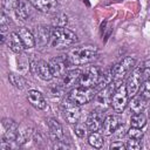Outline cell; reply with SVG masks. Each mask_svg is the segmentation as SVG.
I'll use <instances>...</instances> for the list:
<instances>
[{
    "label": "cell",
    "mask_w": 150,
    "mask_h": 150,
    "mask_svg": "<svg viewBox=\"0 0 150 150\" xmlns=\"http://www.w3.org/2000/svg\"><path fill=\"white\" fill-rule=\"evenodd\" d=\"M97 54V47L94 45H84L80 47H75L69 50L67 54L68 61L71 66H80L86 64L95 59Z\"/></svg>",
    "instance_id": "1"
},
{
    "label": "cell",
    "mask_w": 150,
    "mask_h": 150,
    "mask_svg": "<svg viewBox=\"0 0 150 150\" xmlns=\"http://www.w3.org/2000/svg\"><path fill=\"white\" fill-rule=\"evenodd\" d=\"M79 41L77 35L64 27H53L50 32V46L55 48H62V47H69L71 45H75Z\"/></svg>",
    "instance_id": "2"
},
{
    "label": "cell",
    "mask_w": 150,
    "mask_h": 150,
    "mask_svg": "<svg viewBox=\"0 0 150 150\" xmlns=\"http://www.w3.org/2000/svg\"><path fill=\"white\" fill-rule=\"evenodd\" d=\"M121 83H117L115 81H112L109 86H107L105 88L98 90L94 97V107L96 110L98 111H105L109 107H111V97L112 94L115 91V89L120 86Z\"/></svg>",
    "instance_id": "3"
},
{
    "label": "cell",
    "mask_w": 150,
    "mask_h": 150,
    "mask_svg": "<svg viewBox=\"0 0 150 150\" xmlns=\"http://www.w3.org/2000/svg\"><path fill=\"white\" fill-rule=\"evenodd\" d=\"M61 112H62L63 120L70 124L77 123L81 117L80 105L76 104L75 102H73L68 96H66V98L61 103Z\"/></svg>",
    "instance_id": "4"
},
{
    "label": "cell",
    "mask_w": 150,
    "mask_h": 150,
    "mask_svg": "<svg viewBox=\"0 0 150 150\" xmlns=\"http://www.w3.org/2000/svg\"><path fill=\"white\" fill-rule=\"evenodd\" d=\"M136 66V60L134 57H124L122 61L112 66L111 71H112V77L114 81L117 83H121V81L128 75Z\"/></svg>",
    "instance_id": "5"
},
{
    "label": "cell",
    "mask_w": 150,
    "mask_h": 150,
    "mask_svg": "<svg viewBox=\"0 0 150 150\" xmlns=\"http://www.w3.org/2000/svg\"><path fill=\"white\" fill-rule=\"evenodd\" d=\"M97 90L95 88H84V87H80V88H74L69 91V94L67 95L73 102H75L79 105L82 104H87L89 103L91 100H94L95 95H96Z\"/></svg>",
    "instance_id": "6"
},
{
    "label": "cell",
    "mask_w": 150,
    "mask_h": 150,
    "mask_svg": "<svg viewBox=\"0 0 150 150\" xmlns=\"http://www.w3.org/2000/svg\"><path fill=\"white\" fill-rule=\"evenodd\" d=\"M129 103V95H128V90H127V86L125 84H120L114 94H112V97H111V107L112 109L115 110V112L120 114L122 112L127 104Z\"/></svg>",
    "instance_id": "7"
},
{
    "label": "cell",
    "mask_w": 150,
    "mask_h": 150,
    "mask_svg": "<svg viewBox=\"0 0 150 150\" xmlns=\"http://www.w3.org/2000/svg\"><path fill=\"white\" fill-rule=\"evenodd\" d=\"M101 74H102V71L100 70L98 67L89 66L82 71L79 83L81 87H84V88H94L97 84V82L101 77Z\"/></svg>",
    "instance_id": "8"
},
{
    "label": "cell",
    "mask_w": 150,
    "mask_h": 150,
    "mask_svg": "<svg viewBox=\"0 0 150 150\" xmlns=\"http://www.w3.org/2000/svg\"><path fill=\"white\" fill-rule=\"evenodd\" d=\"M19 132L18 123L12 118H2L1 121V139L13 142L16 139Z\"/></svg>",
    "instance_id": "9"
},
{
    "label": "cell",
    "mask_w": 150,
    "mask_h": 150,
    "mask_svg": "<svg viewBox=\"0 0 150 150\" xmlns=\"http://www.w3.org/2000/svg\"><path fill=\"white\" fill-rule=\"evenodd\" d=\"M143 81V76H142V66L135 67L131 71V74L129 75L128 80H127V90H128V95L131 97L134 95L137 94L141 82Z\"/></svg>",
    "instance_id": "10"
},
{
    "label": "cell",
    "mask_w": 150,
    "mask_h": 150,
    "mask_svg": "<svg viewBox=\"0 0 150 150\" xmlns=\"http://www.w3.org/2000/svg\"><path fill=\"white\" fill-rule=\"evenodd\" d=\"M30 70H32V73L36 74L43 81H50L54 77V74H53V70L50 68L49 62H46L43 60L32 62L30 63Z\"/></svg>",
    "instance_id": "11"
},
{
    "label": "cell",
    "mask_w": 150,
    "mask_h": 150,
    "mask_svg": "<svg viewBox=\"0 0 150 150\" xmlns=\"http://www.w3.org/2000/svg\"><path fill=\"white\" fill-rule=\"evenodd\" d=\"M49 64H50V68H52V70H53L54 76H56V77H62V76L68 71L69 66H71V64L69 63V61H68L67 55H66V56H63V55H61V56H55V57L50 59Z\"/></svg>",
    "instance_id": "12"
},
{
    "label": "cell",
    "mask_w": 150,
    "mask_h": 150,
    "mask_svg": "<svg viewBox=\"0 0 150 150\" xmlns=\"http://www.w3.org/2000/svg\"><path fill=\"white\" fill-rule=\"evenodd\" d=\"M122 125H123L122 121L117 115H108L103 120L102 130H103V134L105 136H110V135L115 134Z\"/></svg>",
    "instance_id": "13"
},
{
    "label": "cell",
    "mask_w": 150,
    "mask_h": 150,
    "mask_svg": "<svg viewBox=\"0 0 150 150\" xmlns=\"http://www.w3.org/2000/svg\"><path fill=\"white\" fill-rule=\"evenodd\" d=\"M32 6L42 13H55L57 8V0H28Z\"/></svg>",
    "instance_id": "14"
},
{
    "label": "cell",
    "mask_w": 150,
    "mask_h": 150,
    "mask_svg": "<svg viewBox=\"0 0 150 150\" xmlns=\"http://www.w3.org/2000/svg\"><path fill=\"white\" fill-rule=\"evenodd\" d=\"M5 43L7 45V47H8L12 52H14V53H16V54L22 53V50L25 49L23 42H22L21 38L19 36V34H18L16 32H11V33H8V35L6 36Z\"/></svg>",
    "instance_id": "15"
},
{
    "label": "cell",
    "mask_w": 150,
    "mask_h": 150,
    "mask_svg": "<svg viewBox=\"0 0 150 150\" xmlns=\"http://www.w3.org/2000/svg\"><path fill=\"white\" fill-rule=\"evenodd\" d=\"M86 124L88 127V130L90 131H97L102 128L103 125V116H102V111H98V110H93L88 117H87V121H86Z\"/></svg>",
    "instance_id": "16"
},
{
    "label": "cell",
    "mask_w": 150,
    "mask_h": 150,
    "mask_svg": "<svg viewBox=\"0 0 150 150\" xmlns=\"http://www.w3.org/2000/svg\"><path fill=\"white\" fill-rule=\"evenodd\" d=\"M47 124H48V130H49V135L52 139L54 142L62 141L64 134H63V128L60 124V122H57L55 118H48Z\"/></svg>",
    "instance_id": "17"
},
{
    "label": "cell",
    "mask_w": 150,
    "mask_h": 150,
    "mask_svg": "<svg viewBox=\"0 0 150 150\" xmlns=\"http://www.w3.org/2000/svg\"><path fill=\"white\" fill-rule=\"evenodd\" d=\"M81 74H82V71H81L80 69H71V70H68V71L62 76L61 84H62L66 89L71 88L74 84H76V83L80 81Z\"/></svg>",
    "instance_id": "18"
},
{
    "label": "cell",
    "mask_w": 150,
    "mask_h": 150,
    "mask_svg": "<svg viewBox=\"0 0 150 150\" xmlns=\"http://www.w3.org/2000/svg\"><path fill=\"white\" fill-rule=\"evenodd\" d=\"M27 100L28 102L30 103V105H33L35 109H39V110H42L46 108V100H45V96L38 91V90H29L28 94H27Z\"/></svg>",
    "instance_id": "19"
},
{
    "label": "cell",
    "mask_w": 150,
    "mask_h": 150,
    "mask_svg": "<svg viewBox=\"0 0 150 150\" xmlns=\"http://www.w3.org/2000/svg\"><path fill=\"white\" fill-rule=\"evenodd\" d=\"M50 32H52V28H49L48 26H38L36 29H35V40L39 45L41 46H45L47 45L49 41H50Z\"/></svg>",
    "instance_id": "20"
},
{
    "label": "cell",
    "mask_w": 150,
    "mask_h": 150,
    "mask_svg": "<svg viewBox=\"0 0 150 150\" xmlns=\"http://www.w3.org/2000/svg\"><path fill=\"white\" fill-rule=\"evenodd\" d=\"M146 98L139 94V95H134L131 96V100L129 102V108H130V111L132 114H138V112H142L146 105Z\"/></svg>",
    "instance_id": "21"
},
{
    "label": "cell",
    "mask_w": 150,
    "mask_h": 150,
    "mask_svg": "<svg viewBox=\"0 0 150 150\" xmlns=\"http://www.w3.org/2000/svg\"><path fill=\"white\" fill-rule=\"evenodd\" d=\"M16 33H18L19 36L21 38L25 48H28V49H29V48L35 47V45H36V40H35L34 34H33L30 30H28L26 27H20V28L16 30Z\"/></svg>",
    "instance_id": "22"
},
{
    "label": "cell",
    "mask_w": 150,
    "mask_h": 150,
    "mask_svg": "<svg viewBox=\"0 0 150 150\" xmlns=\"http://www.w3.org/2000/svg\"><path fill=\"white\" fill-rule=\"evenodd\" d=\"M32 4L27 0H20L16 9H15V15L20 19V20H27L30 14H32Z\"/></svg>",
    "instance_id": "23"
},
{
    "label": "cell",
    "mask_w": 150,
    "mask_h": 150,
    "mask_svg": "<svg viewBox=\"0 0 150 150\" xmlns=\"http://www.w3.org/2000/svg\"><path fill=\"white\" fill-rule=\"evenodd\" d=\"M33 134H34V131H33V129L29 128V127H23L22 129L19 128L18 137H16V139H15L16 144H19V145L25 144L28 139H30V138L33 137Z\"/></svg>",
    "instance_id": "24"
},
{
    "label": "cell",
    "mask_w": 150,
    "mask_h": 150,
    "mask_svg": "<svg viewBox=\"0 0 150 150\" xmlns=\"http://www.w3.org/2000/svg\"><path fill=\"white\" fill-rule=\"evenodd\" d=\"M88 142H89V144H90L93 148H95V149H101V148L103 146V143H104L102 135H101L100 132H97V131H91V132L89 134V136H88Z\"/></svg>",
    "instance_id": "25"
},
{
    "label": "cell",
    "mask_w": 150,
    "mask_h": 150,
    "mask_svg": "<svg viewBox=\"0 0 150 150\" xmlns=\"http://www.w3.org/2000/svg\"><path fill=\"white\" fill-rule=\"evenodd\" d=\"M8 80H9V82H11L15 88H19V89H23V88H26L27 84H28L25 77H22L21 75L14 74V73L8 74Z\"/></svg>",
    "instance_id": "26"
},
{
    "label": "cell",
    "mask_w": 150,
    "mask_h": 150,
    "mask_svg": "<svg viewBox=\"0 0 150 150\" xmlns=\"http://www.w3.org/2000/svg\"><path fill=\"white\" fill-rule=\"evenodd\" d=\"M130 124H131V127L143 128V127L146 124V117H145L142 112L134 114V115L130 117Z\"/></svg>",
    "instance_id": "27"
},
{
    "label": "cell",
    "mask_w": 150,
    "mask_h": 150,
    "mask_svg": "<svg viewBox=\"0 0 150 150\" xmlns=\"http://www.w3.org/2000/svg\"><path fill=\"white\" fill-rule=\"evenodd\" d=\"M67 22H68V16L64 13H55L52 19L53 27H64Z\"/></svg>",
    "instance_id": "28"
},
{
    "label": "cell",
    "mask_w": 150,
    "mask_h": 150,
    "mask_svg": "<svg viewBox=\"0 0 150 150\" xmlns=\"http://www.w3.org/2000/svg\"><path fill=\"white\" fill-rule=\"evenodd\" d=\"M9 27H11V20H9V18L6 15L5 11H2L1 14H0V28H1V34H5V33L8 30Z\"/></svg>",
    "instance_id": "29"
},
{
    "label": "cell",
    "mask_w": 150,
    "mask_h": 150,
    "mask_svg": "<svg viewBox=\"0 0 150 150\" xmlns=\"http://www.w3.org/2000/svg\"><path fill=\"white\" fill-rule=\"evenodd\" d=\"M87 130H88V127L86 123H75V127H74V131H75V135L80 138H83L87 136Z\"/></svg>",
    "instance_id": "30"
},
{
    "label": "cell",
    "mask_w": 150,
    "mask_h": 150,
    "mask_svg": "<svg viewBox=\"0 0 150 150\" xmlns=\"http://www.w3.org/2000/svg\"><path fill=\"white\" fill-rule=\"evenodd\" d=\"M128 136L130 138H134V139H138L141 141L144 136V132L142 131V128H136V127H131L129 130H128Z\"/></svg>",
    "instance_id": "31"
},
{
    "label": "cell",
    "mask_w": 150,
    "mask_h": 150,
    "mask_svg": "<svg viewBox=\"0 0 150 150\" xmlns=\"http://www.w3.org/2000/svg\"><path fill=\"white\" fill-rule=\"evenodd\" d=\"M19 2H20V0H2V11H5V12L14 11L15 12Z\"/></svg>",
    "instance_id": "32"
},
{
    "label": "cell",
    "mask_w": 150,
    "mask_h": 150,
    "mask_svg": "<svg viewBox=\"0 0 150 150\" xmlns=\"http://www.w3.org/2000/svg\"><path fill=\"white\" fill-rule=\"evenodd\" d=\"M141 94L146 100H150V77L143 81V84H142V88H141Z\"/></svg>",
    "instance_id": "33"
},
{
    "label": "cell",
    "mask_w": 150,
    "mask_h": 150,
    "mask_svg": "<svg viewBox=\"0 0 150 150\" xmlns=\"http://www.w3.org/2000/svg\"><path fill=\"white\" fill-rule=\"evenodd\" d=\"M64 90H66V88L62 84H53L49 88V93L52 96H61Z\"/></svg>",
    "instance_id": "34"
},
{
    "label": "cell",
    "mask_w": 150,
    "mask_h": 150,
    "mask_svg": "<svg viewBox=\"0 0 150 150\" xmlns=\"http://www.w3.org/2000/svg\"><path fill=\"white\" fill-rule=\"evenodd\" d=\"M141 143L138 139H134V138H130L127 143H125V148L128 150H139L141 149Z\"/></svg>",
    "instance_id": "35"
},
{
    "label": "cell",
    "mask_w": 150,
    "mask_h": 150,
    "mask_svg": "<svg viewBox=\"0 0 150 150\" xmlns=\"http://www.w3.org/2000/svg\"><path fill=\"white\" fill-rule=\"evenodd\" d=\"M142 76H143V81L150 77V59L144 61L142 66Z\"/></svg>",
    "instance_id": "36"
},
{
    "label": "cell",
    "mask_w": 150,
    "mask_h": 150,
    "mask_svg": "<svg viewBox=\"0 0 150 150\" xmlns=\"http://www.w3.org/2000/svg\"><path fill=\"white\" fill-rule=\"evenodd\" d=\"M110 149H121V150H123V149H127V148H125V144L122 141H116V142H112L110 144Z\"/></svg>",
    "instance_id": "37"
},
{
    "label": "cell",
    "mask_w": 150,
    "mask_h": 150,
    "mask_svg": "<svg viewBox=\"0 0 150 150\" xmlns=\"http://www.w3.org/2000/svg\"><path fill=\"white\" fill-rule=\"evenodd\" d=\"M0 149H1V150H9V149H11L9 142H8V141H5V139H1V143H0Z\"/></svg>",
    "instance_id": "38"
},
{
    "label": "cell",
    "mask_w": 150,
    "mask_h": 150,
    "mask_svg": "<svg viewBox=\"0 0 150 150\" xmlns=\"http://www.w3.org/2000/svg\"><path fill=\"white\" fill-rule=\"evenodd\" d=\"M148 118H150V107H149V109H148Z\"/></svg>",
    "instance_id": "39"
}]
</instances>
